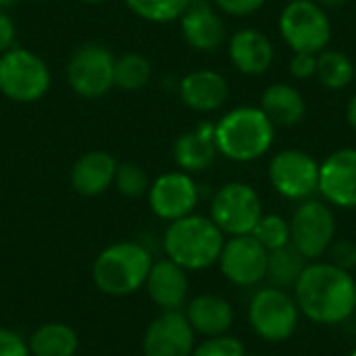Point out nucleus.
<instances>
[{"mask_svg":"<svg viewBox=\"0 0 356 356\" xmlns=\"http://www.w3.org/2000/svg\"><path fill=\"white\" fill-rule=\"evenodd\" d=\"M213 4L225 15L246 17V15H252L259 8H263L265 0H213Z\"/></svg>","mask_w":356,"mask_h":356,"instance_id":"72a5a7b5","label":"nucleus"},{"mask_svg":"<svg viewBox=\"0 0 356 356\" xmlns=\"http://www.w3.org/2000/svg\"><path fill=\"white\" fill-rule=\"evenodd\" d=\"M252 236L267 250H277L290 244V221H286L282 215H263L254 225Z\"/></svg>","mask_w":356,"mask_h":356,"instance_id":"c756f323","label":"nucleus"},{"mask_svg":"<svg viewBox=\"0 0 356 356\" xmlns=\"http://www.w3.org/2000/svg\"><path fill=\"white\" fill-rule=\"evenodd\" d=\"M244 344L234 338V336H215V338H204V342L196 344L192 356H246Z\"/></svg>","mask_w":356,"mask_h":356,"instance_id":"7c9ffc66","label":"nucleus"},{"mask_svg":"<svg viewBox=\"0 0 356 356\" xmlns=\"http://www.w3.org/2000/svg\"><path fill=\"white\" fill-rule=\"evenodd\" d=\"M150 252L138 242H115L106 246L92 265L94 286L113 298H125L144 288L152 267Z\"/></svg>","mask_w":356,"mask_h":356,"instance_id":"20e7f679","label":"nucleus"},{"mask_svg":"<svg viewBox=\"0 0 356 356\" xmlns=\"http://www.w3.org/2000/svg\"><path fill=\"white\" fill-rule=\"evenodd\" d=\"M280 33L294 52L319 54L332 38V23L313 0H292L280 15Z\"/></svg>","mask_w":356,"mask_h":356,"instance_id":"0eeeda50","label":"nucleus"},{"mask_svg":"<svg viewBox=\"0 0 356 356\" xmlns=\"http://www.w3.org/2000/svg\"><path fill=\"white\" fill-rule=\"evenodd\" d=\"M188 323L192 325L194 334L204 338L223 336L234 325V307L229 300L217 294H200L194 296L184 311Z\"/></svg>","mask_w":356,"mask_h":356,"instance_id":"412c9836","label":"nucleus"},{"mask_svg":"<svg viewBox=\"0 0 356 356\" xmlns=\"http://www.w3.org/2000/svg\"><path fill=\"white\" fill-rule=\"evenodd\" d=\"M217 144H215V125L200 123L196 129L181 134L173 144V159L179 171L198 173L209 169L215 163Z\"/></svg>","mask_w":356,"mask_h":356,"instance_id":"4be33fe9","label":"nucleus"},{"mask_svg":"<svg viewBox=\"0 0 356 356\" xmlns=\"http://www.w3.org/2000/svg\"><path fill=\"white\" fill-rule=\"evenodd\" d=\"M350 356H356V348H355V350H353V353H350Z\"/></svg>","mask_w":356,"mask_h":356,"instance_id":"a19ab883","label":"nucleus"},{"mask_svg":"<svg viewBox=\"0 0 356 356\" xmlns=\"http://www.w3.org/2000/svg\"><path fill=\"white\" fill-rule=\"evenodd\" d=\"M83 4H102V2H108V0H79Z\"/></svg>","mask_w":356,"mask_h":356,"instance_id":"ea45409f","label":"nucleus"},{"mask_svg":"<svg viewBox=\"0 0 356 356\" xmlns=\"http://www.w3.org/2000/svg\"><path fill=\"white\" fill-rule=\"evenodd\" d=\"M330 263L353 271L356 269V244L353 240H334L332 246L327 248Z\"/></svg>","mask_w":356,"mask_h":356,"instance_id":"2f4dec72","label":"nucleus"},{"mask_svg":"<svg viewBox=\"0 0 356 356\" xmlns=\"http://www.w3.org/2000/svg\"><path fill=\"white\" fill-rule=\"evenodd\" d=\"M17 46V25L8 10H0V54Z\"/></svg>","mask_w":356,"mask_h":356,"instance_id":"c9c22d12","label":"nucleus"},{"mask_svg":"<svg viewBox=\"0 0 356 356\" xmlns=\"http://www.w3.org/2000/svg\"><path fill=\"white\" fill-rule=\"evenodd\" d=\"M113 73L115 54L98 42H88L75 48L65 69L67 83L71 86V90L88 100L100 98L111 88H115Z\"/></svg>","mask_w":356,"mask_h":356,"instance_id":"1a4fd4ad","label":"nucleus"},{"mask_svg":"<svg viewBox=\"0 0 356 356\" xmlns=\"http://www.w3.org/2000/svg\"><path fill=\"white\" fill-rule=\"evenodd\" d=\"M261 111L273 125L292 127L307 115V102L302 94L290 83H271L261 96Z\"/></svg>","mask_w":356,"mask_h":356,"instance_id":"5701e85b","label":"nucleus"},{"mask_svg":"<svg viewBox=\"0 0 356 356\" xmlns=\"http://www.w3.org/2000/svg\"><path fill=\"white\" fill-rule=\"evenodd\" d=\"M307 259L292 246V242L288 246H282L277 250H269V259H267V277L271 286L280 288V290H288L294 288L300 273L307 267Z\"/></svg>","mask_w":356,"mask_h":356,"instance_id":"393cba45","label":"nucleus"},{"mask_svg":"<svg viewBox=\"0 0 356 356\" xmlns=\"http://www.w3.org/2000/svg\"><path fill=\"white\" fill-rule=\"evenodd\" d=\"M336 238V217L327 202L307 198L296 207L290 221V242L307 259L319 261Z\"/></svg>","mask_w":356,"mask_h":356,"instance_id":"9d476101","label":"nucleus"},{"mask_svg":"<svg viewBox=\"0 0 356 356\" xmlns=\"http://www.w3.org/2000/svg\"><path fill=\"white\" fill-rule=\"evenodd\" d=\"M227 96H229V86L225 77L211 69L192 71L179 81L181 102L196 113H213L221 108Z\"/></svg>","mask_w":356,"mask_h":356,"instance_id":"6ab92c4d","label":"nucleus"},{"mask_svg":"<svg viewBox=\"0 0 356 356\" xmlns=\"http://www.w3.org/2000/svg\"><path fill=\"white\" fill-rule=\"evenodd\" d=\"M225 234L204 215H188L167 225L163 248L169 261L186 271H202L219 261Z\"/></svg>","mask_w":356,"mask_h":356,"instance_id":"f03ea898","label":"nucleus"},{"mask_svg":"<svg viewBox=\"0 0 356 356\" xmlns=\"http://www.w3.org/2000/svg\"><path fill=\"white\" fill-rule=\"evenodd\" d=\"M117 161L113 154L104 150H90L83 152L71 167V186L79 196L94 198L104 194L117 173Z\"/></svg>","mask_w":356,"mask_h":356,"instance_id":"aec40b11","label":"nucleus"},{"mask_svg":"<svg viewBox=\"0 0 356 356\" xmlns=\"http://www.w3.org/2000/svg\"><path fill=\"white\" fill-rule=\"evenodd\" d=\"M267 175L275 192L288 200H307L319 192V163L298 148L277 152Z\"/></svg>","mask_w":356,"mask_h":356,"instance_id":"9b49d317","label":"nucleus"},{"mask_svg":"<svg viewBox=\"0 0 356 356\" xmlns=\"http://www.w3.org/2000/svg\"><path fill=\"white\" fill-rule=\"evenodd\" d=\"M315 75L321 86L330 90H342L355 79V65L340 50H321L317 54Z\"/></svg>","mask_w":356,"mask_h":356,"instance_id":"bb28decb","label":"nucleus"},{"mask_svg":"<svg viewBox=\"0 0 356 356\" xmlns=\"http://www.w3.org/2000/svg\"><path fill=\"white\" fill-rule=\"evenodd\" d=\"M300 311L292 294L275 286L254 292L248 305V323L265 342H286L298 327Z\"/></svg>","mask_w":356,"mask_h":356,"instance_id":"423d86ee","label":"nucleus"},{"mask_svg":"<svg viewBox=\"0 0 356 356\" xmlns=\"http://www.w3.org/2000/svg\"><path fill=\"white\" fill-rule=\"evenodd\" d=\"M319 192L327 204L356 209V148L336 150L319 165Z\"/></svg>","mask_w":356,"mask_h":356,"instance_id":"2eb2a0df","label":"nucleus"},{"mask_svg":"<svg viewBox=\"0 0 356 356\" xmlns=\"http://www.w3.org/2000/svg\"><path fill=\"white\" fill-rule=\"evenodd\" d=\"M150 77H152V65L144 54L125 52L119 58H115V73H113L115 88L125 92H138L148 86Z\"/></svg>","mask_w":356,"mask_h":356,"instance_id":"a878e982","label":"nucleus"},{"mask_svg":"<svg viewBox=\"0 0 356 356\" xmlns=\"http://www.w3.org/2000/svg\"><path fill=\"white\" fill-rule=\"evenodd\" d=\"M150 300L163 311H179L188 300V271L169 259L154 261L144 284Z\"/></svg>","mask_w":356,"mask_h":356,"instance_id":"f3484780","label":"nucleus"},{"mask_svg":"<svg viewBox=\"0 0 356 356\" xmlns=\"http://www.w3.org/2000/svg\"><path fill=\"white\" fill-rule=\"evenodd\" d=\"M196 334L181 311H163L142 338L144 356H192Z\"/></svg>","mask_w":356,"mask_h":356,"instance_id":"4468645a","label":"nucleus"},{"mask_svg":"<svg viewBox=\"0 0 356 356\" xmlns=\"http://www.w3.org/2000/svg\"><path fill=\"white\" fill-rule=\"evenodd\" d=\"M0 356H31V353L27 340L13 330L0 327Z\"/></svg>","mask_w":356,"mask_h":356,"instance_id":"473e14b6","label":"nucleus"},{"mask_svg":"<svg viewBox=\"0 0 356 356\" xmlns=\"http://www.w3.org/2000/svg\"><path fill=\"white\" fill-rule=\"evenodd\" d=\"M313 2H317L321 8H338V6H342L346 0H313Z\"/></svg>","mask_w":356,"mask_h":356,"instance_id":"4c0bfd02","label":"nucleus"},{"mask_svg":"<svg viewBox=\"0 0 356 356\" xmlns=\"http://www.w3.org/2000/svg\"><path fill=\"white\" fill-rule=\"evenodd\" d=\"M263 217V202L259 192L242 181H232L219 188L211 200V219L225 236L252 234Z\"/></svg>","mask_w":356,"mask_h":356,"instance_id":"6e6552de","label":"nucleus"},{"mask_svg":"<svg viewBox=\"0 0 356 356\" xmlns=\"http://www.w3.org/2000/svg\"><path fill=\"white\" fill-rule=\"evenodd\" d=\"M317 69V54L311 52H294V56L290 58V73L296 79H309L315 75Z\"/></svg>","mask_w":356,"mask_h":356,"instance_id":"f704fd0d","label":"nucleus"},{"mask_svg":"<svg viewBox=\"0 0 356 356\" xmlns=\"http://www.w3.org/2000/svg\"><path fill=\"white\" fill-rule=\"evenodd\" d=\"M246 356H263V355H246Z\"/></svg>","mask_w":356,"mask_h":356,"instance_id":"79ce46f5","label":"nucleus"},{"mask_svg":"<svg viewBox=\"0 0 356 356\" xmlns=\"http://www.w3.org/2000/svg\"><path fill=\"white\" fill-rule=\"evenodd\" d=\"M294 290L300 315L317 325H340L356 311V277L330 261H309Z\"/></svg>","mask_w":356,"mask_h":356,"instance_id":"f257e3e1","label":"nucleus"},{"mask_svg":"<svg viewBox=\"0 0 356 356\" xmlns=\"http://www.w3.org/2000/svg\"><path fill=\"white\" fill-rule=\"evenodd\" d=\"M27 346L31 356H75L79 348V338L71 325L50 321L33 330Z\"/></svg>","mask_w":356,"mask_h":356,"instance_id":"b1692460","label":"nucleus"},{"mask_svg":"<svg viewBox=\"0 0 356 356\" xmlns=\"http://www.w3.org/2000/svg\"><path fill=\"white\" fill-rule=\"evenodd\" d=\"M17 4H19V0H0V10H10Z\"/></svg>","mask_w":356,"mask_h":356,"instance_id":"58836bf2","label":"nucleus"},{"mask_svg":"<svg viewBox=\"0 0 356 356\" xmlns=\"http://www.w3.org/2000/svg\"><path fill=\"white\" fill-rule=\"evenodd\" d=\"M227 50H229V58H232L234 67L238 71H242L244 75L267 73L275 58L271 40L261 29H254V27L236 31L229 38Z\"/></svg>","mask_w":356,"mask_h":356,"instance_id":"a211bd4d","label":"nucleus"},{"mask_svg":"<svg viewBox=\"0 0 356 356\" xmlns=\"http://www.w3.org/2000/svg\"><path fill=\"white\" fill-rule=\"evenodd\" d=\"M346 119H348V125L356 131V94L350 98L348 102V108H346Z\"/></svg>","mask_w":356,"mask_h":356,"instance_id":"e433bc0d","label":"nucleus"},{"mask_svg":"<svg viewBox=\"0 0 356 356\" xmlns=\"http://www.w3.org/2000/svg\"><path fill=\"white\" fill-rule=\"evenodd\" d=\"M148 204L163 221H175L194 213L200 192L196 181L186 171H167L150 181Z\"/></svg>","mask_w":356,"mask_h":356,"instance_id":"ddd939ff","label":"nucleus"},{"mask_svg":"<svg viewBox=\"0 0 356 356\" xmlns=\"http://www.w3.org/2000/svg\"><path fill=\"white\" fill-rule=\"evenodd\" d=\"M181 35L194 50L215 52L225 42V23L209 0H190L179 17Z\"/></svg>","mask_w":356,"mask_h":356,"instance_id":"dca6fc26","label":"nucleus"},{"mask_svg":"<svg viewBox=\"0 0 356 356\" xmlns=\"http://www.w3.org/2000/svg\"><path fill=\"white\" fill-rule=\"evenodd\" d=\"M113 186L119 190L121 196L138 200V198L148 194L150 179H148V173L138 163H129L127 161V163H119L117 165V173H115Z\"/></svg>","mask_w":356,"mask_h":356,"instance_id":"c85d7f7f","label":"nucleus"},{"mask_svg":"<svg viewBox=\"0 0 356 356\" xmlns=\"http://www.w3.org/2000/svg\"><path fill=\"white\" fill-rule=\"evenodd\" d=\"M275 138V125L257 106H238L215 125L217 152L236 163H250L267 154Z\"/></svg>","mask_w":356,"mask_h":356,"instance_id":"7ed1b4c3","label":"nucleus"},{"mask_svg":"<svg viewBox=\"0 0 356 356\" xmlns=\"http://www.w3.org/2000/svg\"><path fill=\"white\" fill-rule=\"evenodd\" d=\"M269 250L252 236H232L219 254V269L238 288H254L267 277Z\"/></svg>","mask_w":356,"mask_h":356,"instance_id":"f8f14e48","label":"nucleus"},{"mask_svg":"<svg viewBox=\"0 0 356 356\" xmlns=\"http://www.w3.org/2000/svg\"><path fill=\"white\" fill-rule=\"evenodd\" d=\"M190 0H125L127 8L150 23H171L179 21Z\"/></svg>","mask_w":356,"mask_h":356,"instance_id":"cd10ccee","label":"nucleus"},{"mask_svg":"<svg viewBox=\"0 0 356 356\" xmlns=\"http://www.w3.org/2000/svg\"><path fill=\"white\" fill-rule=\"evenodd\" d=\"M50 90V69L35 52L15 46L0 54V94L13 102L29 104Z\"/></svg>","mask_w":356,"mask_h":356,"instance_id":"39448f33","label":"nucleus"}]
</instances>
